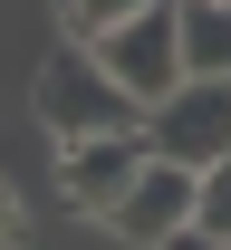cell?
Segmentation results:
<instances>
[{
    "mask_svg": "<svg viewBox=\"0 0 231 250\" xmlns=\"http://www.w3.org/2000/svg\"><path fill=\"white\" fill-rule=\"evenodd\" d=\"M29 106H39V125H48L58 145H87V135H126V125H145V116H135V96L97 67V48H87V39H58V48L39 58Z\"/></svg>",
    "mask_w": 231,
    "mask_h": 250,
    "instance_id": "6da1fadb",
    "label": "cell"
},
{
    "mask_svg": "<svg viewBox=\"0 0 231 250\" xmlns=\"http://www.w3.org/2000/svg\"><path fill=\"white\" fill-rule=\"evenodd\" d=\"M87 48H97V67L135 96V116H145V106H164V96L183 87V20H173V0H145L135 20L97 29Z\"/></svg>",
    "mask_w": 231,
    "mask_h": 250,
    "instance_id": "7a4b0ae2",
    "label": "cell"
},
{
    "mask_svg": "<svg viewBox=\"0 0 231 250\" xmlns=\"http://www.w3.org/2000/svg\"><path fill=\"white\" fill-rule=\"evenodd\" d=\"M145 145L183 173H212L231 154V77H183L164 106H145Z\"/></svg>",
    "mask_w": 231,
    "mask_h": 250,
    "instance_id": "3957f363",
    "label": "cell"
},
{
    "mask_svg": "<svg viewBox=\"0 0 231 250\" xmlns=\"http://www.w3.org/2000/svg\"><path fill=\"white\" fill-rule=\"evenodd\" d=\"M193 192H202V173H183V164H164V154H145V164H135V183L106 202V231H116V241H135V250H164L173 231H193Z\"/></svg>",
    "mask_w": 231,
    "mask_h": 250,
    "instance_id": "277c9868",
    "label": "cell"
},
{
    "mask_svg": "<svg viewBox=\"0 0 231 250\" xmlns=\"http://www.w3.org/2000/svg\"><path fill=\"white\" fill-rule=\"evenodd\" d=\"M154 154L145 145V125H126V135H87V145H58V202L67 212H87V221H106V202L135 183V164Z\"/></svg>",
    "mask_w": 231,
    "mask_h": 250,
    "instance_id": "5b68a950",
    "label": "cell"
},
{
    "mask_svg": "<svg viewBox=\"0 0 231 250\" xmlns=\"http://www.w3.org/2000/svg\"><path fill=\"white\" fill-rule=\"evenodd\" d=\"M183 20V77H231V10L222 0H173Z\"/></svg>",
    "mask_w": 231,
    "mask_h": 250,
    "instance_id": "8992f818",
    "label": "cell"
},
{
    "mask_svg": "<svg viewBox=\"0 0 231 250\" xmlns=\"http://www.w3.org/2000/svg\"><path fill=\"white\" fill-rule=\"evenodd\" d=\"M193 231H212V241H231V154L202 173V192H193Z\"/></svg>",
    "mask_w": 231,
    "mask_h": 250,
    "instance_id": "52a82bcc",
    "label": "cell"
},
{
    "mask_svg": "<svg viewBox=\"0 0 231 250\" xmlns=\"http://www.w3.org/2000/svg\"><path fill=\"white\" fill-rule=\"evenodd\" d=\"M145 0H58V29L67 39H97V29H116V20H135Z\"/></svg>",
    "mask_w": 231,
    "mask_h": 250,
    "instance_id": "ba28073f",
    "label": "cell"
},
{
    "mask_svg": "<svg viewBox=\"0 0 231 250\" xmlns=\"http://www.w3.org/2000/svg\"><path fill=\"white\" fill-rule=\"evenodd\" d=\"M10 241H20V192L0 183V250H10Z\"/></svg>",
    "mask_w": 231,
    "mask_h": 250,
    "instance_id": "9c48e42d",
    "label": "cell"
},
{
    "mask_svg": "<svg viewBox=\"0 0 231 250\" xmlns=\"http://www.w3.org/2000/svg\"><path fill=\"white\" fill-rule=\"evenodd\" d=\"M164 250H231V241H212V231H173Z\"/></svg>",
    "mask_w": 231,
    "mask_h": 250,
    "instance_id": "30bf717a",
    "label": "cell"
},
{
    "mask_svg": "<svg viewBox=\"0 0 231 250\" xmlns=\"http://www.w3.org/2000/svg\"><path fill=\"white\" fill-rule=\"evenodd\" d=\"M222 10H231V0H222Z\"/></svg>",
    "mask_w": 231,
    "mask_h": 250,
    "instance_id": "8fae6325",
    "label": "cell"
}]
</instances>
